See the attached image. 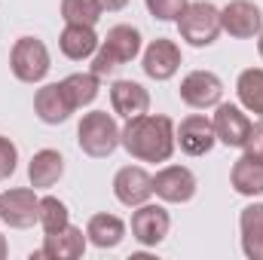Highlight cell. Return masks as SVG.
Returning <instances> with one entry per match:
<instances>
[{
	"instance_id": "6da1fadb",
	"label": "cell",
	"mask_w": 263,
	"mask_h": 260,
	"mask_svg": "<svg viewBox=\"0 0 263 260\" xmlns=\"http://www.w3.org/2000/svg\"><path fill=\"white\" fill-rule=\"evenodd\" d=\"M120 147H126V153L138 162H168L178 147L175 123L165 114H150V110L132 117L120 132Z\"/></svg>"
},
{
	"instance_id": "7a4b0ae2",
	"label": "cell",
	"mask_w": 263,
	"mask_h": 260,
	"mask_svg": "<svg viewBox=\"0 0 263 260\" xmlns=\"http://www.w3.org/2000/svg\"><path fill=\"white\" fill-rule=\"evenodd\" d=\"M141 31L132 25H114L92 55V73L110 77L120 65H132L141 55Z\"/></svg>"
},
{
	"instance_id": "3957f363",
	"label": "cell",
	"mask_w": 263,
	"mask_h": 260,
	"mask_svg": "<svg viewBox=\"0 0 263 260\" xmlns=\"http://www.w3.org/2000/svg\"><path fill=\"white\" fill-rule=\"evenodd\" d=\"M120 126L114 120V114L107 110H92V114H83L80 126H77V144L86 156L92 159H107L117 153L120 147Z\"/></svg>"
},
{
	"instance_id": "277c9868",
	"label": "cell",
	"mask_w": 263,
	"mask_h": 260,
	"mask_svg": "<svg viewBox=\"0 0 263 260\" xmlns=\"http://www.w3.org/2000/svg\"><path fill=\"white\" fill-rule=\"evenodd\" d=\"M220 9L208 0H190L184 6V12L178 15V34L181 40H187L190 46L205 49L220 37Z\"/></svg>"
},
{
	"instance_id": "5b68a950",
	"label": "cell",
	"mask_w": 263,
	"mask_h": 260,
	"mask_svg": "<svg viewBox=\"0 0 263 260\" xmlns=\"http://www.w3.org/2000/svg\"><path fill=\"white\" fill-rule=\"evenodd\" d=\"M52 67V59H49V49L40 37H18L9 49V70L18 83H43L46 73Z\"/></svg>"
},
{
	"instance_id": "8992f818",
	"label": "cell",
	"mask_w": 263,
	"mask_h": 260,
	"mask_svg": "<svg viewBox=\"0 0 263 260\" xmlns=\"http://www.w3.org/2000/svg\"><path fill=\"white\" fill-rule=\"evenodd\" d=\"M172 230V217L165 211V205H156V202H144L132 211V239L144 248H156L165 242Z\"/></svg>"
},
{
	"instance_id": "52a82bcc",
	"label": "cell",
	"mask_w": 263,
	"mask_h": 260,
	"mask_svg": "<svg viewBox=\"0 0 263 260\" xmlns=\"http://www.w3.org/2000/svg\"><path fill=\"white\" fill-rule=\"evenodd\" d=\"M0 220L12 230H28L40 220V196L34 187H12L0 193Z\"/></svg>"
},
{
	"instance_id": "ba28073f",
	"label": "cell",
	"mask_w": 263,
	"mask_h": 260,
	"mask_svg": "<svg viewBox=\"0 0 263 260\" xmlns=\"http://www.w3.org/2000/svg\"><path fill=\"white\" fill-rule=\"evenodd\" d=\"M181 101L193 110H211L223 98V83L214 70H190L181 80Z\"/></svg>"
},
{
	"instance_id": "9c48e42d",
	"label": "cell",
	"mask_w": 263,
	"mask_h": 260,
	"mask_svg": "<svg viewBox=\"0 0 263 260\" xmlns=\"http://www.w3.org/2000/svg\"><path fill=\"white\" fill-rule=\"evenodd\" d=\"M196 175L187 165H162L153 175V196H159L168 205H184L196 196Z\"/></svg>"
},
{
	"instance_id": "30bf717a",
	"label": "cell",
	"mask_w": 263,
	"mask_h": 260,
	"mask_svg": "<svg viewBox=\"0 0 263 260\" xmlns=\"http://www.w3.org/2000/svg\"><path fill=\"white\" fill-rule=\"evenodd\" d=\"M141 67L150 80L165 83L181 70V46L168 37H156L147 43V49L141 52Z\"/></svg>"
},
{
	"instance_id": "8fae6325",
	"label": "cell",
	"mask_w": 263,
	"mask_h": 260,
	"mask_svg": "<svg viewBox=\"0 0 263 260\" xmlns=\"http://www.w3.org/2000/svg\"><path fill=\"white\" fill-rule=\"evenodd\" d=\"M114 196L120 205L138 208L153 199V175L144 165H123L114 175Z\"/></svg>"
},
{
	"instance_id": "7c38bea8",
	"label": "cell",
	"mask_w": 263,
	"mask_h": 260,
	"mask_svg": "<svg viewBox=\"0 0 263 260\" xmlns=\"http://www.w3.org/2000/svg\"><path fill=\"white\" fill-rule=\"evenodd\" d=\"M220 28L236 40H251L263 28V12L251 0H230L220 9Z\"/></svg>"
},
{
	"instance_id": "4fadbf2b",
	"label": "cell",
	"mask_w": 263,
	"mask_h": 260,
	"mask_svg": "<svg viewBox=\"0 0 263 260\" xmlns=\"http://www.w3.org/2000/svg\"><path fill=\"white\" fill-rule=\"evenodd\" d=\"M175 141L187 156H205L217 144L214 123L205 114H190V117L181 120V126H175Z\"/></svg>"
},
{
	"instance_id": "5bb4252c",
	"label": "cell",
	"mask_w": 263,
	"mask_h": 260,
	"mask_svg": "<svg viewBox=\"0 0 263 260\" xmlns=\"http://www.w3.org/2000/svg\"><path fill=\"white\" fill-rule=\"evenodd\" d=\"M73 110H77V107H73L70 98H67L65 83H46V86H40L37 95H34V114H37V120L46 123V126L67 123Z\"/></svg>"
},
{
	"instance_id": "9a60e30c",
	"label": "cell",
	"mask_w": 263,
	"mask_h": 260,
	"mask_svg": "<svg viewBox=\"0 0 263 260\" xmlns=\"http://www.w3.org/2000/svg\"><path fill=\"white\" fill-rule=\"evenodd\" d=\"M211 123H214V135H217V141L223 147H242L248 132H251L248 114L239 104H227V101H220L214 107V120Z\"/></svg>"
},
{
	"instance_id": "2e32d148",
	"label": "cell",
	"mask_w": 263,
	"mask_h": 260,
	"mask_svg": "<svg viewBox=\"0 0 263 260\" xmlns=\"http://www.w3.org/2000/svg\"><path fill=\"white\" fill-rule=\"evenodd\" d=\"M86 245H89L86 233H83L80 227L67 224V227H62L59 233H46V236H43V248H40L37 254H31V257L77 260V257H83V254H86Z\"/></svg>"
},
{
	"instance_id": "e0dca14e",
	"label": "cell",
	"mask_w": 263,
	"mask_h": 260,
	"mask_svg": "<svg viewBox=\"0 0 263 260\" xmlns=\"http://www.w3.org/2000/svg\"><path fill=\"white\" fill-rule=\"evenodd\" d=\"M110 107L123 120L141 117V114L150 110V92L141 83H135V80H117L110 86Z\"/></svg>"
},
{
	"instance_id": "ac0fdd59",
	"label": "cell",
	"mask_w": 263,
	"mask_h": 260,
	"mask_svg": "<svg viewBox=\"0 0 263 260\" xmlns=\"http://www.w3.org/2000/svg\"><path fill=\"white\" fill-rule=\"evenodd\" d=\"M65 178V156L52 147H43L28 162V181L34 190H49Z\"/></svg>"
},
{
	"instance_id": "d6986e66",
	"label": "cell",
	"mask_w": 263,
	"mask_h": 260,
	"mask_svg": "<svg viewBox=\"0 0 263 260\" xmlns=\"http://www.w3.org/2000/svg\"><path fill=\"white\" fill-rule=\"evenodd\" d=\"M101 37L95 34L92 25H65V31L59 34V49L62 55L70 59V62H86L95 55Z\"/></svg>"
},
{
	"instance_id": "ffe728a7",
	"label": "cell",
	"mask_w": 263,
	"mask_h": 260,
	"mask_svg": "<svg viewBox=\"0 0 263 260\" xmlns=\"http://www.w3.org/2000/svg\"><path fill=\"white\" fill-rule=\"evenodd\" d=\"M242 251L248 260H263V202H251L239 214Z\"/></svg>"
},
{
	"instance_id": "44dd1931",
	"label": "cell",
	"mask_w": 263,
	"mask_h": 260,
	"mask_svg": "<svg viewBox=\"0 0 263 260\" xmlns=\"http://www.w3.org/2000/svg\"><path fill=\"white\" fill-rule=\"evenodd\" d=\"M86 239L95 245V248H117L123 239H126V220L117 217V214H92L89 224H86Z\"/></svg>"
},
{
	"instance_id": "7402d4cb",
	"label": "cell",
	"mask_w": 263,
	"mask_h": 260,
	"mask_svg": "<svg viewBox=\"0 0 263 260\" xmlns=\"http://www.w3.org/2000/svg\"><path fill=\"white\" fill-rule=\"evenodd\" d=\"M230 184L239 196H248V199L263 196V162L242 153L230 169Z\"/></svg>"
},
{
	"instance_id": "603a6c76",
	"label": "cell",
	"mask_w": 263,
	"mask_h": 260,
	"mask_svg": "<svg viewBox=\"0 0 263 260\" xmlns=\"http://www.w3.org/2000/svg\"><path fill=\"white\" fill-rule=\"evenodd\" d=\"M236 95L242 107L254 117H263V67H245L236 80Z\"/></svg>"
},
{
	"instance_id": "cb8c5ba5",
	"label": "cell",
	"mask_w": 263,
	"mask_h": 260,
	"mask_svg": "<svg viewBox=\"0 0 263 260\" xmlns=\"http://www.w3.org/2000/svg\"><path fill=\"white\" fill-rule=\"evenodd\" d=\"M67 89V98H70V104L80 110V107H89L95 98H98V92H101V77L98 73H70L62 80Z\"/></svg>"
},
{
	"instance_id": "d4e9b609",
	"label": "cell",
	"mask_w": 263,
	"mask_h": 260,
	"mask_svg": "<svg viewBox=\"0 0 263 260\" xmlns=\"http://www.w3.org/2000/svg\"><path fill=\"white\" fill-rule=\"evenodd\" d=\"M104 15L98 0H62V18L65 25H98V18Z\"/></svg>"
},
{
	"instance_id": "484cf974",
	"label": "cell",
	"mask_w": 263,
	"mask_h": 260,
	"mask_svg": "<svg viewBox=\"0 0 263 260\" xmlns=\"http://www.w3.org/2000/svg\"><path fill=\"white\" fill-rule=\"evenodd\" d=\"M43 233H59L62 227L70 224V211L59 196H40V220Z\"/></svg>"
},
{
	"instance_id": "4316f807",
	"label": "cell",
	"mask_w": 263,
	"mask_h": 260,
	"mask_svg": "<svg viewBox=\"0 0 263 260\" xmlns=\"http://www.w3.org/2000/svg\"><path fill=\"white\" fill-rule=\"evenodd\" d=\"M144 3H147V9H150L153 18H159V22H178V15L184 12V6L190 0H144Z\"/></svg>"
},
{
	"instance_id": "83f0119b",
	"label": "cell",
	"mask_w": 263,
	"mask_h": 260,
	"mask_svg": "<svg viewBox=\"0 0 263 260\" xmlns=\"http://www.w3.org/2000/svg\"><path fill=\"white\" fill-rule=\"evenodd\" d=\"M15 169H18V147L6 135H0V181L12 178Z\"/></svg>"
},
{
	"instance_id": "f1b7e54d",
	"label": "cell",
	"mask_w": 263,
	"mask_h": 260,
	"mask_svg": "<svg viewBox=\"0 0 263 260\" xmlns=\"http://www.w3.org/2000/svg\"><path fill=\"white\" fill-rule=\"evenodd\" d=\"M242 150H245V156L260 159V162H263V117L257 120V123H251V132H248V138H245Z\"/></svg>"
},
{
	"instance_id": "f546056e",
	"label": "cell",
	"mask_w": 263,
	"mask_h": 260,
	"mask_svg": "<svg viewBox=\"0 0 263 260\" xmlns=\"http://www.w3.org/2000/svg\"><path fill=\"white\" fill-rule=\"evenodd\" d=\"M101 3V9L104 12H120V9H126L129 6V0H98Z\"/></svg>"
},
{
	"instance_id": "4dcf8cb0",
	"label": "cell",
	"mask_w": 263,
	"mask_h": 260,
	"mask_svg": "<svg viewBox=\"0 0 263 260\" xmlns=\"http://www.w3.org/2000/svg\"><path fill=\"white\" fill-rule=\"evenodd\" d=\"M6 254H9V242H6V236L0 233V260L6 257Z\"/></svg>"
},
{
	"instance_id": "1f68e13d",
	"label": "cell",
	"mask_w": 263,
	"mask_h": 260,
	"mask_svg": "<svg viewBox=\"0 0 263 260\" xmlns=\"http://www.w3.org/2000/svg\"><path fill=\"white\" fill-rule=\"evenodd\" d=\"M257 52H260V59H263V28H260V34H257Z\"/></svg>"
}]
</instances>
